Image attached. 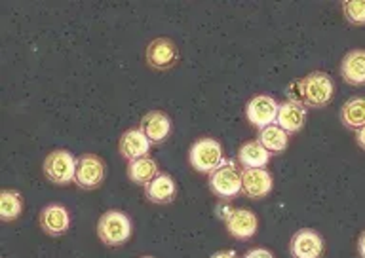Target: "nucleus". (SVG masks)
Returning a JSON list of instances; mask_svg holds the SVG:
<instances>
[{
    "label": "nucleus",
    "mask_w": 365,
    "mask_h": 258,
    "mask_svg": "<svg viewBox=\"0 0 365 258\" xmlns=\"http://www.w3.org/2000/svg\"><path fill=\"white\" fill-rule=\"evenodd\" d=\"M302 104L310 109H324L335 97V84L327 72L314 70L301 78Z\"/></svg>",
    "instance_id": "nucleus-1"
},
{
    "label": "nucleus",
    "mask_w": 365,
    "mask_h": 258,
    "mask_svg": "<svg viewBox=\"0 0 365 258\" xmlns=\"http://www.w3.org/2000/svg\"><path fill=\"white\" fill-rule=\"evenodd\" d=\"M97 237L107 247H120L131 237V220L124 211L103 213L97 222Z\"/></svg>",
    "instance_id": "nucleus-2"
},
{
    "label": "nucleus",
    "mask_w": 365,
    "mask_h": 258,
    "mask_svg": "<svg viewBox=\"0 0 365 258\" xmlns=\"http://www.w3.org/2000/svg\"><path fill=\"white\" fill-rule=\"evenodd\" d=\"M188 161L192 166L194 171L207 173L215 171L217 167L221 166L225 158H222V146L217 139L204 137L198 139L196 143L190 146L188 152Z\"/></svg>",
    "instance_id": "nucleus-3"
},
{
    "label": "nucleus",
    "mask_w": 365,
    "mask_h": 258,
    "mask_svg": "<svg viewBox=\"0 0 365 258\" xmlns=\"http://www.w3.org/2000/svg\"><path fill=\"white\" fill-rule=\"evenodd\" d=\"M210 190L219 200H232L242 194V173L234 161H222L215 171L210 173Z\"/></svg>",
    "instance_id": "nucleus-4"
},
{
    "label": "nucleus",
    "mask_w": 365,
    "mask_h": 258,
    "mask_svg": "<svg viewBox=\"0 0 365 258\" xmlns=\"http://www.w3.org/2000/svg\"><path fill=\"white\" fill-rule=\"evenodd\" d=\"M76 163H78V160H74V156L68 150L59 149L46 156L42 167H44V175L48 181H51L57 186H67V184L74 183Z\"/></svg>",
    "instance_id": "nucleus-5"
},
{
    "label": "nucleus",
    "mask_w": 365,
    "mask_h": 258,
    "mask_svg": "<svg viewBox=\"0 0 365 258\" xmlns=\"http://www.w3.org/2000/svg\"><path fill=\"white\" fill-rule=\"evenodd\" d=\"M107 175V166L97 154H84L76 163V177L74 183L82 190L99 188Z\"/></svg>",
    "instance_id": "nucleus-6"
},
{
    "label": "nucleus",
    "mask_w": 365,
    "mask_h": 258,
    "mask_svg": "<svg viewBox=\"0 0 365 258\" xmlns=\"http://www.w3.org/2000/svg\"><path fill=\"white\" fill-rule=\"evenodd\" d=\"M278 109L279 103L270 95H255L245 104V118L251 126L261 131L264 127L276 124Z\"/></svg>",
    "instance_id": "nucleus-7"
},
{
    "label": "nucleus",
    "mask_w": 365,
    "mask_h": 258,
    "mask_svg": "<svg viewBox=\"0 0 365 258\" xmlns=\"http://www.w3.org/2000/svg\"><path fill=\"white\" fill-rule=\"evenodd\" d=\"M289 252L293 258H322L324 257V237L316 230H297L289 241Z\"/></svg>",
    "instance_id": "nucleus-8"
},
{
    "label": "nucleus",
    "mask_w": 365,
    "mask_h": 258,
    "mask_svg": "<svg viewBox=\"0 0 365 258\" xmlns=\"http://www.w3.org/2000/svg\"><path fill=\"white\" fill-rule=\"evenodd\" d=\"M147 63L154 70H170L179 63V48L170 38H154L147 46Z\"/></svg>",
    "instance_id": "nucleus-9"
},
{
    "label": "nucleus",
    "mask_w": 365,
    "mask_h": 258,
    "mask_svg": "<svg viewBox=\"0 0 365 258\" xmlns=\"http://www.w3.org/2000/svg\"><path fill=\"white\" fill-rule=\"evenodd\" d=\"M274 188L272 175L267 169H245L242 173V194L250 200H262Z\"/></svg>",
    "instance_id": "nucleus-10"
},
{
    "label": "nucleus",
    "mask_w": 365,
    "mask_h": 258,
    "mask_svg": "<svg viewBox=\"0 0 365 258\" xmlns=\"http://www.w3.org/2000/svg\"><path fill=\"white\" fill-rule=\"evenodd\" d=\"M139 129L145 133L150 144L164 143L171 135V118L162 110H150L143 116Z\"/></svg>",
    "instance_id": "nucleus-11"
},
{
    "label": "nucleus",
    "mask_w": 365,
    "mask_h": 258,
    "mask_svg": "<svg viewBox=\"0 0 365 258\" xmlns=\"http://www.w3.org/2000/svg\"><path fill=\"white\" fill-rule=\"evenodd\" d=\"M225 222L228 234L236 240H251L259 228V218L251 209H232Z\"/></svg>",
    "instance_id": "nucleus-12"
},
{
    "label": "nucleus",
    "mask_w": 365,
    "mask_h": 258,
    "mask_svg": "<svg viewBox=\"0 0 365 258\" xmlns=\"http://www.w3.org/2000/svg\"><path fill=\"white\" fill-rule=\"evenodd\" d=\"M68 226H71V215H68L67 207L59 205V203H50L40 211V228L48 235L57 237V235L67 234Z\"/></svg>",
    "instance_id": "nucleus-13"
},
{
    "label": "nucleus",
    "mask_w": 365,
    "mask_h": 258,
    "mask_svg": "<svg viewBox=\"0 0 365 258\" xmlns=\"http://www.w3.org/2000/svg\"><path fill=\"white\" fill-rule=\"evenodd\" d=\"M150 150V141L145 137V133L137 127V129H128V131L120 137L118 143V152L122 158L128 161L139 160L145 158Z\"/></svg>",
    "instance_id": "nucleus-14"
},
{
    "label": "nucleus",
    "mask_w": 365,
    "mask_h": 258,
    "mask_svg": "<svg viewBox=\"0 0 365 258\" xmlns=\"http://www.w3.org/2000/svg\"><path fill=\"white\" fill-rule=\"evenodd\" d=\"M307 124V109L302 104L291 103V101H285V103H279L278 116H276V126H279L285 133H299Z\"/></svg>",
    "instance_id": "nucleus-15"
},
{
    "label": "nucleus",
    "mask_w": 365,
    "mask_h": 258,
    "mask_svg": "<svg viewBox=\"0 0 365 258\" xmlns=\"http://www.w3.org/2000/svg\"><path fill=\"white\" fill-rule=\"evenodd\" d=\"M145 195L150 203L156 205H168L175 200L177 195V184L173 177H170L168 173H160L158 177L150 181L145 186Z\"/></svg>",
    "instance_id": "nucleus-16"
},
{
    "label": "nucleus",
    "mask_w": 365,
    "mask_h": 258,
    "mask_svg": "<svg viewBox=\"0 0 365 258\" xmlns=\"http://www.w3.org/2000/svg\"><path fill=\"white\" fill-rule=\"evenodd\" d=\"M341 76L350 86H365V50H352L342 58Z\"/></svg>",
    "instance_id": "nucleus-17"
},
{
    "label": "nucleus",
    "mask_w": 365,
    "mask_h": 258,
    "mask_svg": "<svg viewBox=\"0 0 365 258\" xmlns=\"http://www.w3.org/2000/svg\"><path fill=\"white\" fill-rule=\"evenodd\" d=\"M270 152L259 141L244 143L238 150V161L244 169H264L270 161Z\"/></svg>",
    "instance_id": "nucleus-18"
},
{
    "label": "nucleus",
    "mask_w": 365,
    "mask_h": 258,
    "mask_svg": "<svg viewBox=\"0 0 365 258\" xmlns=\"http://www.w3.org/2000/svg\"><path fill=\"white\" fill-rule=\"evenodd\" d=\"M158 163L153 160V158H139V160L130 161L128 166V178H130L133 184H141V186H147L150 181L158 177Z\"/></svg>",
    "instance_id": "nucleus-19"
},
{
    "label": "nucleus",
    "mask_w": 365,
    "mask_h": 258,
    "mask_svg": "<svg viewBox=\"0 0 365 258\" xmlns=\"http://www.w3.org/2000/svg\"><path fill=\"white\" fill-rule=\"evenodd\" d=\"M341 122L348 129L365 127V97H352L341 107Z\"/></svg>",
    "instance_id": "nucleus-20"
},
{
    "label": "nucleus",
    "mask_w": 365,
    "mask_h": 258,
    "mask_svg": "<svg viewBox=\"0 0 365 258\" xmlns=\"http://www.w3.org/2000/svg\"><path fill=\"white\" fill-rule=\"evenodd\" d=\"M257 141H259L270 154H282V152L287 149V144H289V133H285L282 127L272 124V126L264 127V129L259 131V139H257Z\"/></svg>",
    "instance_id": "nucleus-21"
},
{
    "label": "nucleus",
    "mask_w": 365,
    "mask_h": 258,
    "mask_svg": "<svg viewBox=\"0 0 365 258\" xmlns=\"http://www.w3.org/2000/svg\"><path fill=\"white\" fill-rule=\"evenodd\" d=\"M23 198L16 190H2L0 192V220L11 222L21 217Z\"/></svg>",
    "instance_id": "nucleus-22"
},
{
    "label": "nucleus",
    "mask_w": 365,
    "mask_h": 258,
    "mask_svg": "<svg viewBox=\"0 0 365 258\" xmlns=\"http://www.w3.org/2000/svg\"><path fill=\"white\" fill-rule=\"evenodd\" d=\"M342 14L348 23L365 25V0H344Z\"/></svg>",
    "instance_id": "nucleus-23"
},
{
    "label": "nucleus",
    "mask_w": 365,
    "mask_h": 258,
    "mask_svg": "<svg viewBox=\"0 0 365 258\" xmlns=\"http://www.w3.org/2000/svg\"><path fill=\"white\" fill-rule=\"evenodd\" d=\"M244 258H274V254L268 249L257 247V249H251V251L245 252Z\"/></svg>",
    "instance_id": "nucleus-24"
},
{
    "label": "nucleus",
    "mask_w": 365,
    "mask_h": 258,
    "mask_svg": "<svg viewBox=\"0 0 365 258\" xmlns=\"http://www.w3.org/2000/svg\"><path fill=\"white\" fill-rule=\"evenodd\" d=\"M356 141H358L359 149L365 150V127H361V129L356 131Z\"/></svg>",
    "instance_id": "nucleus-25"
},
{
    "label": "nucleus",
    "mask_w": 365,
    "mask_h": 258,
    "mask_svg": "<svg viewBox=\"0 0 365 258\" xmlns=\"http://www.w3.org/2000/svg\"><path fill=\"white\" fill-rule=\"evenodd\" d=\"M211 258H238V257H236V252L234 251H219L215 252Z\"/></svg>",
    "instance_id": "nucleus-26"
},
{
    "label": "nucleus",
    "mask_w": 365,
    "mask_h": 258,
    "mask_svg": "<svg viewBox=\"0 0 365 258\" xmlns=\"http://www.w3.org/2000/svg\"><path fill=\"white\" fill-rule=\"evenodd\" d=\"M358 251H359V257L365 258V232L361 235H359L358 240Z\"/></svg>",
    "instance_id": "nucleus-27"
},
{
    "label": "nucleus",
    "mask_w": 365,
    "mask_h": 258,
    "mask_svg": "<svg viewBox=\"0 0 365 258\" xmlns=\"http://www.w3.org/2000/svg\"><path fill=\"white\" fill-rule=\"evenodd\" d=\"M143 258H154V257H143Z\"/></svg>",
    "instance_id": "nucleus-28"
}]
</instances>
